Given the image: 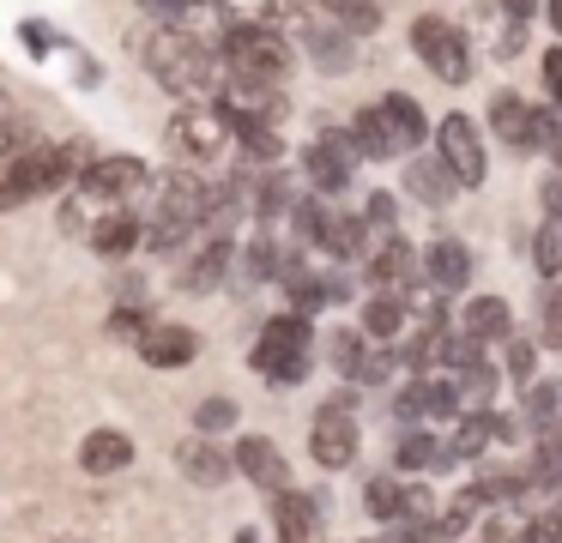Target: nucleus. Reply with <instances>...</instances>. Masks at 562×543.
I'll list each match as a JSON object with an SVG mask.
<instances>
[{
    "instance_id": "f257e3e1",
    "label": "nucleus",
    "mask_w": 562,
    "mask_h": 543,
    "mask_svg": "<svg viewBox=\"0 0 562 543\" xmlns=\"http://www.w3.org/2000/svg\"><path fill=\"white\" fill-rule=\"evenodd\" d=\"M139 55H146V72L164 84V91L188 97V103H218L224 97V60L212 55L200 36H188L182 24H158V31L139 43Z\"/></svg>"
},
{
    "instance_id": "f03ea898",
    "label": "nucleus",
    "mask_w": 562,
    "mask_h": 543,
    "mask_svg": "<svg viewBox=\"0 0 562 543\" xmlns=\"http://www.w3.org/2000/svg\"><path fill=\"white\" fill-rule=\"evenodd\" d=\"M206 224V181L170 169V176L151 181V224L139 229L151 253H182V241Z\"/></svg>"
},
{
    "instance_id": "7ed1b4c3",
    "label": "nucleus",
    "mask_w": 562,
    "mask_h": 543,
    "mask_svg": "<svg viewBox=\"0 0 562 543\" xmlns=\"http://www.w3.org/2000/svg\"><path fill=\"white\" fill-rule=\"evenodd\" d=\"M79 169H86V151H79V145H31V151L7 157V169H0V212H19V205L37 200V193L74 188Z\"/></svg>"
},
{
    "instance_id": "20e7f679",
    "label": "nucleus",
    "mask_w": 562,
    "mask_h": 543,
    "mask_svg": "<svg viewBox=\"0 0 562 543\" xmlns=\"http://www.w3.org/2000/svg\"><path fill=\"white\" fill-rule=\"evenodd\" d=\"M218 60H224V79L231 84H284V72H291V43H284L272 24H231Z\"/></svg>"
},
{
    "instance_id": "39448f33",
    "label": "nucleus",
    "mask_w": 562,
    "mask_h": 543,
    "mask_svg": "<svg viewBox=\"0 0 562 543\" xmlns=\"http://www.w3.org/2000/svg\"><path fill=\"white\" fill-rule=\"evenodd\" d=\"M248 362H255V374H267L272 386L308 381V369H315V332H308V320L303 314H272V320L260 326Z\"/></svg>"
},
{
    "instance_id": "423d86ee",
    "label": "nucleus",
    "mask_w": 562,
    "mask_h": 543,
    "mask_svg": "<svg viewBox=\"0 0 562 543\" xmlns=\"http://www.w3.org/2000/svg\"><path fill=\"white\" fill-rule=\"evenodd\" d=\"M74 188L86 193L91 205H110V212H127V205H134L139 193L151 188V176H146V163H139V157L110 151V157H86V169H79V181H74Z\"/></svg>"
},
{
    "instance_id": "0eeeda50",
    "label": "nucleus",
    "mask_w": 562,
    "mask_h": 543,
    "mask_svg": "<svg viewBox=\"0 0 562 543\" xmlns=\"http://www.w3.org/2000/svg\"><path fill=\"white\" fill-rule=\"evenodd\" d=\"M412 48H417V60H424L441 84H465V79H472V36L453 31L441 12H424V19L412 24Z\"/></svg>"
},
{
    "instance_id": "6e6552de",
    "label": "nucleus",
    "mask_w": 562,
    "mask_h": 543,
    "mask_svg": "<svg viewBox=\"0 0 562 543\" xmlns=\"http://www.w3.org/2000/svg\"><path fill=\"white\" fill-rule=\"evenodd\" d=\"M308 453H315L321 471H345L357 459V398L351 393H333L315 410V422H308Z\"/></svg>"
},
{
    "instance_id": "1a4fd4ad",
    "label": "nucleus",
    "mask_w": 562,
    "mask_h": 543,
    "mask_svg": "<svg viewBox=\"0 0 562 543\" xmlns=\"http://www.w3.org/2000/svg\"><path fill=\"white\" fill-rule=\"evenodd\" d=\"M436 157L448 163V176L460 188H484L490 176V157H484V139H477V121L472 115H448L436 127Z\"/></svg>"
},
{
    "instance_id": "9d476101",
    "label": "nucleus",
    "mask_w": 562,
    "mask_h": 543,
    "mask_svg": "<svg viewBox=\"0 0 562 543\" xmlns=\"http://www.w3.org/2000/svg\"><path fill=\"white\" fill-rule=\"evenodd\" d=\"M170 139H176V151H188V157H218L236 133H231L224 103H188V109H176Z\"/></svg>"
},
{
    "instance_id": "9b49d317",
    "label": "nucleus",
    "mask_w": 562,
    "mask_h": 543,
    "mask_svg": "<svg viewBox=\"0 0 562 543\" xmlns=\"http://www.w3.org/2000/svg\"><path fill=\"white\" fill-rule=\"evenodd\" d=\"M351 169H357V145H351V133H339V127L321 133L303 151V176L315 193H345L351 188Z\"/></svg>"
},
{
    "instance_id": "f8f14e48",
    "label": "nucleus",
    "mask_w": 562,
    "mask_h": 543,
    "mask_svg": "<svg viewBox=\"0 0 562 543\" xmlns=\"http://www.w3.org/2000/svg\"><path fill=\"white\" fill-rule=\"evenodd\" d=\"M176 465H182V477L194 483V489H224V483L236 477L231 446H218L212 434H188V441L176 446Z\"/></svg>"
},
{
    "instance_id": "ddd939ff",
    "label": "nucleus",
    "mask_w": 562,
    "mask_h": 543,
    "mask_svg": "<svg viewBox=\"0 0 562 543\" xmlns=\"http://www.w3.org/2000/svg\"><path fill=\"white\" fill-rule=\"evenodd\" d=\"M231 459H236V471H243L255 489H267V495L291 489V465H284L279 441H267V434H243V441L231 446Z\"/></svg>"
},
{
    "instance_id": "4468645a",
    "label": "nucleus",
    "mask_w": 562,
    "mask_h": 543,
    "mask_svg": "<svg viewBox=\"0 0 562 543\" xmlns=\"http://www.w3.org/2000/svg\"><path fill=\"white\" fill-rule=\"evenodd\" d=\"M139 362L146 369H188L200 357V332L194 326H176V320H151V332L139 338Z\"/></svg>"
},
{
    "instance_id": "2eb2a0df",
    "label": "nucleus",
    "mask_w": 562,
    "mask_h": 543,
    "mask_svg": "<svg viewBox=\"0 0 562 543\" xmlns=\"http://www.w3.org/2000/svg\"><path fill=\"white\" fill-rule=\"evenodd\" d=\"M315 248L333 253V260H363L369 253V229L357 212H339V205H321V224H315Z\"/></svg>"
},
{
    "instance_id": "dca6fc26",
    "label": "nucleus",
    "mask_w": 562,
    "mask_h": 543,
    "mask_svg": "<svg viewBox=\"0 0 562 543\" xmlns=\"http://www.w3.org/2000/svg\"><path fill=\"white\" fill-rule=\"evenodd\" d=\"M369 278H375V290H393V296H405V290L424 278V265H417V248L405 236H387L375 253H369Z\"/></svg>"
},
{
    "instance_id": "f3484780",
    "label": "nucleus",
    "mask_w": 562,
    "mask_h": 543,
    "mask_svg": "<svg viewBox=\"0 0 562 543\" xmlns=\"http://www.w3.org/2000/svg\"><path fill=\"white\" fill-rule=\"evenodd\" d=\"M303 43H308V60H315L321 72H351L357 67V43L327 19V12H321V19H303Z\"/></svg>"
},
{
    "instance_id": "a211bd4d",
    "label": "nucleus",
    "mask_w": 562,
    "mask_h": 543,
    "mask_svg": "<svg viewBox=\"0 0 562 543\" xmlns=\"http://www.w3.org/2000/svg\"><path fill=\"white\" fill-rule=\"evenodd\" d=\"M272 525H279V543H321V501L279 489L272 495Z\"/></svg>"
},
{
    "instance_id": "6ab92c4d",
    "label": "nucleus",
    "mask_w": 562,
    "mask_h": 543,
    "mask_svg": "<svg viewBox=\"0 0 562 543\" xmlns=\"http://www.w3.org/2000/svg\"><path fill=\"white\" fill-rule=\"evenodd\" d=\"M417 265H424V278L436 290H465L472 284V253H465V241H453V236H441V241H429L424 253H417Z\"/></svg>"
},
{
    "instance_id": "aec40b11",
    "label": "nucleus",
    "mask_w": 562,
    "mask_h": 543,
    "mask_svg": "<svg viewBox=\"0 0 562 543\" xmlns=\"http://www.w3.org/2000/svg\"><path fill=\"white\" fill-rule=\"evenodd\" d=\"M134 465V434L122 429H91L86 441H79V471H91V477H115V471Z\"/></svg>"
},
{
    "instance_id": "412c9836",
    "label": "nucleus",
    "mask_w": 562,
    "mask_h": 543,
    "mask_svg": "<svg viewBox=\"0 0 562 543\" xmlns=\"http://www.w3.org/2000/svg\"><path fill=\"white\" fill-rule=\"evenodd\" d=\"M375 109H381V121H387V133H393V145H400V157H405V151H417V145L429 139V121H424V103H417V97L387 91Z\"/></svg>"
},
{
    "instance_id": "4be33fe9",
    "label": "nucleus",
    "mask_w": 562,
    "mask_h": 543,
    "mask_svg": "<svg viewBox=\"0 0 562 543\" xmlns=\"http://www.w3.org/2000/svg\"><path fill=\"white\" fill-rule=\"evenodd\" d=\"M231 260H236V248H231V236H212L206 248L194 253V260L176 272V284L182 290H194V296H206V290H218L224 284V272H231Z\"/></svg>"
},
{
    "instance_id": "5701e85b",
    "label": "nucleus",
    "mask_w": 562,
    "mask_h": 543,
    "mask_svg": "<svg viewBox=\"0 0 562 543\" xmlns=\"http://www.w3.org/2000/svg\"><path fill=\"white\" fill-rule=\"evenodd\" d=\"M490 127H496L502 145H514V151H532V103L514 91H496L490 97Z\"/></svg>"
},
{
    "instance_id": "b1692460",
    "label": "nucleus",
    "mask_w": 562,
    "mask_h": 543,
    "mask_svg": "<svg viewBox=\"0 0 562 543\" xmlns=\"http://www.w3.org/2000/svg\"><path fill=\"white\" fill-rule=\"evenodd\" d=\"M460 332H465V338H477V344H496V338H508V332H514V308H508L502 296H477V302H465Z\"/></svg>"
},
{
    "instance_id": "393cba45",
    "label": "nucleus",
    "mask_w": 562,
    "mask_h": 543,
    "mask_svg": "<svg viewBox=\"0 0 562 543\" xmlns=\"http://www.w3.org/2000/svg\"><path fill=\"white\" fill-rule=\"evenodd\" d=\"M453 188H460V181L448 176V163H441V157H412V163H405V193H412V200L448 205Z\"/></svg>"
},
{
    "instance_id": "a878e982",
    "label": "nucleus",
    "mask_w": 562,
    "mask_h": 543,
    "mask_svg": "<svg viewBox=\"0 0 562 543\" xmlns=\"http://www.w3.org/2000/svg\"><path fill=\"white\" fill-rule=\"evenodd\" d=\"M345 133H351V145H357V163H363V157H369V163H387V157H400V145H393V133H387V121H381L375 103L357 109V121H351Z\"/></svg>"
},
{
    "instance_id": "bb28decb",
    "label": "nucleus",
    "mask_w": 562,
    "mask_h": 543,
    "mask_svg": "<svg viewBox=\"0 0 562 543\" xmlns=\"http://www.w3.org/2000/svg\"><path fill=\"white\" fill-rule=\"evenodd\" d=\"M405 314H412V302L393 296V290H375V296L363 302V332L381 338V344H393V338L405 332Z\"/></svg>"
},
{
    "instance_id": "cd10ccee",
    "label": "nucleus",
    "mask_w": 562,
    "mask_h": 543,
    "mask_svg": "<svg viewBox=\"0 0 562 543\" xmlns=\"http://www.w3.org/2000/svg\"><path fill=\"white\" fill-rule=\"evenodd\" d=\"M91 248H98L103 260H127V253L139 248V217L134 212H110L103 224H91Z\"/></svg>"
},
{
    "instance_id": "c85d7f7f",
    "label": "nucleus",
    "mask_w": 562,
    "mask_h": 543,
    "mask_svg": "<svg viewBox=\"0 0 562 543\" xmlns=\"http://www.w3.org/2000/svg\"><path fill=\"white\" fill-rule=\"evenodd\" d=\"M490 441H496V417L490 410H465L453 441H441V446H448V459H477V453H490Z\"/></svg>"
},
{
    "instance_id": "c756f323",
    "label": "nucleus",
    "mask_w": 562,
    "mask_h": 543,
    "mask_svg": "<svg viewBox=\"0 0 562 543\" xmlns=\"http://www.w3.org/2000/svg\"><path fill=\"white\" fill-rule=\"evenodd\" d=\"M520 417H526V429H557L562 422V381H532L526 386V398H520Z\"/></svg>"
},
{
    "instance_id": "7c9ffc66",
    "label": "nucleus",
    "mask_w": 562,
    "mask_h": 543,
    "mask_svg": "<svg viewBox=\"0 0 562 543\" xmlns=\"http://www.w3.org/2000/svg\"><path fill=\"white\" fill-rule=\"evenodd\" d=\"M393 459H400V471H441V465H453L448 446H441L429 429H405L400 434V453H393Z\"/></svg>"
},
{
    "instance_id": "2f4dec72",
    "label": "nucleus",
    "mask_w": 562,
    "mask_h": 543,
    "mask_svg": "<svg viewBox=\"0 0 562 543\" xmlns=\"http://www.w3.org/2000/svg\"><path fill=\"white\" fill-rule=\"evenodd\" d=\"M224 115H231V109H224ZM231 133L243 139V151H248V157H260V163H279V157H284V139H279V127H267V121L231 115Z\"/></svg>"
},
{
    "instance_id": "473e14b6",
    "label": "nucleus",
    "mask_w": 562,
    "mask_h": 543,
    "mask_svg": "<svg viewBox=\"0 0 562 543\" xmlns=\"http://www.w3.org/2000/svg\"><path fill=\"white\" fill-rule=\"evenodd\" d=\"M327 19L339 24L345 36H375L381 31V7H375V0H327Z\"/></svg>"
},
{
    "instance_id": "72a5a7b5",
    "label": "nucleus",
    "mask_w": 562,
    "mask_h": 543,
    "mask_svg": "<svg viewBox=\"0 0 562 543\" xmlns=\"http://www.w3.org/2000/svg\"><path fill=\"white\" fill-rule=\"evenodd\" d=\"M496 381H502V374L490 369L484 357H477L472 369H460V381H453V393H460V405H465V410H490V398H496Z\"/></svg>"
},
{
    "instance_id": "f704fd0d",
    "label": "nucleus",
    "mask_w": 562,
    "mask_h": 543,
    "mask_svg": "<svg viewBox=\"0 0 562 543\" xmlns=\"http://www.w3.org/2000/svg\"><path fill=\"white\" fill-rule=\"evenodd\" d=\"M393 369H400V350H393V344H375V350L363 344V357H357L351 381H363V386H387V381H393Z\"/></svg>"
},
{
    "instance_id": "c9c22d12",
    "label": "nucleus",
    "mask_w": 562,
    "mask_h": 543,
    "mask_svg": "<svg viewBox=\"0 0 562 543\" xmlns=\"http://www.w3.org/2000/svg\"><path fill=\"white\" fill-rule=\"evenodd\" d=\"M224 429H236V398H224V393L200 398L194 405V434H212V441H218Z\"/></svg>"
},
{
    "instance_id": "e433bc0d",
    "label": "nucleus",
    "mask_w": 562,
    "mask_h": 543,
    "mask_svg": "<svg viewBox=\"0 0 562 543\" xmlns=\"http://www.w3.org/2000/svg\"><path fill=\"white\" fill-rule=\"evenodd\" d=\"M400 501H405V489L393 477H369V489H363V507H369V519H381V525H393L400 519Z\"/></svg>"
},
{
    "instance_id": "4c0bfd02",
    "label": "nucleus",
    "mask_w": 562,
    "mask_h": 543,
    "mask_svg": "<svg viewBox=\"0 0 562 543\" xmlns=\"http://www.w3.org/2000/svg\"><path fill=\"white\" fill-rule=\"evenodd\" d=\"M532 265H538V278H550V284L562 278V229L557 224L532 229Z\"/></svg>"
},
{
    "instance_id": "58836bf2",
    "label": "nucleus",
    "mask_w": 562,
    "mask_h": 543,
    "mask_svg": "<svg viewBox=\"0 0 562 543\" xmlns=\"http://www.w3.org/2000/svg\"><path fill=\"white\" fill-rule=\"evenodd\" d=\"M224 12H231V24H279L284 12V0H218Z\"/></svg>"
},
{
    "instance_id": "ea45409f",
    "label": "nucleus",
    "mask_w": 562,
    "mask_h": 543,
    "mask_svg": "<svg viewBox=\"0 0 562 543\" xmlns=\"http://www.w3.org/2000/svg\"><path fill=\"white\" fill-rule=\"evenodd\" d=\"M291 181H284V176H267V181H260V188H255V217H260V224H267V217H279V212H291Z\"/></svg>"
},
{
    "instance_id": "a19ab883",
    "label": "nucleus",
    "mask_w": 562,
    "mask_h": 543,
    "mask_svg": "<svg viewBox=\"0 0 562 543\" xmlns=\"http://www.w3.org/2000/svg\"><path fill=\"white\" fill-rule=\"evenodd\" d=\"M484 357V344L477 338H465V332H441V344H436V362H448V369H472V362Z\"/></svg>"
},
{
    "instance_id": "79ce46f5",
    "label": "nucleus",
    "mask_w": 562,
    "mask_h": 543,
    "mask_svg": "<svg viewBox=\"0 0 562 543\" xmlns=\"http://www.w3.org/2000/svg\"><path fill=\"white\" fill-rule=\"evenodd\" d=\"M243 260H248V272H255V278H279L284 248H279L272 236H255V241H248V253H243Z\"/></svg>"
},
{
    "instance_id": "37998d69",
    "label": "nucleus",
    "mask_w": 562,
    "mask_h": 543,
    "mask_svg": "<svg viewBox=\"0 0 562 543\" xmlns=\"http://www.w3.org/2000/svg\"><path fill=\"white\" fill-rule=\"evenodd\" d=\"M393 417H400V422H424L429 417V374H417V381L393 398Z\"/></svg>"
},
{
    "instance_id": "c03bdc74",
    "label": "nucleus",
    "mask_w": 562,
    "mask_h": 543,
    "mask_svg": "<svg viewBox=\"0 0 562 543\" xmlns=\"http://www.w3.org/2000/svg\"><path fill=\"white\" fill-rule=\"evenodd\" d=\"M327 357H333V369H339V374H351V369H357V357H363V332L339 326V332L327 338Z\"/></svg>"
},
{
    "instance_id": "a18cd8bd",
    "label": "nucleus",
    "mask_w": 562,
    "mask_h": 543,
    "mask_svg": "<svg viewBox=\"0 0 562 543\" xmlns=\"http://www.w3.org/2000/svg\"><path fill=\"white\" fill-rule=\"evenodd\" d=\"M110 332H115V338H127V344H139V338L151 332V314L139 308V302H127V308H115V314H110Z\"/></svg>"
},
{
    "instance_id": "49530a36",
    "label": "nucleus",
    "mask_w": 562,
    "mask_h": 543,
    "mask_svg": "<svg viewBox=\"0 0 562 543\" xmlns=\"http://www.w3.org/2000/svg\"><path fill=\"white\" fill-rule=\"evenodd\" d=\"M514 543H562V501L550 507V513L526 519V525H520V538H514Z\"/></svg>"
},
{
    "instance_id": "de8ad7c7",
    "label": "nucleus",
    "mask_w": 562,
    "mask_h": 543,
    "mask_svg": "<svg viewBox=\"0 0 562 543\" xmlns=\"http://www.w3.org/2000/svg\"><path fill=\"white\" fill-rule=\"evenodd\" d=\"M532 145H538V151H550V157L562 151V115H557V109H532Z\"/></svg>"
},
{
    "instance_id": "09e8293b",
    "label": "nucleus",
    "mask_w": 562,
    "mask_h": 543,
    "mask_svg": "<svg viewBox=\"0 0 562 543\" xmlns=\"http://www.w3.org/2000/svg\"><path fill=\"white\" fill-rule=\"evenodd\" d=\"M357 217H363V229H387V236H393V217H400V200H393V193H369V200H363V212H357Z\"/></svg>"
},
{
    "instance_id": "8fccbe9b",
    "label": "nucleus",
    "mask_w": 562,
    "mask_h": 543,
    "mask_svg": "<svg viewBox=\"0 0 562 543\" xmlns=\"http://www.w3.org/2000/svg\"><path fill=\"white\" fill-rule=\"evenodd\" d=\"M436 344H441V332H417L412 344L400 350V362H405L412 374H429V362H436Z\"/></svg>"
},
{
    "instance_id": "3c124183",
    "label": "nucleus",
    "mask_w": 562,
    "mask_h": 543,
    "mask_svg": "<svg viewBox=\"0 0 562 543\" xmlns=\"http://www.w3.org/2000/svg\"><path fill=\"white\" fill-rule=\"evenodd\" d=\"M508 374L520 386H532V374H538V350H532V338H514L508 344Z\"/></svg>"
},
{
    "instance_id": "603ef678",
    "label": "nucleus",
    "mask_w": 562,
    "mask_h": 543,
    "mask_svg": "<svg viewBox=\"0 0 562 543\" xmlns=\"http://www.w3.org/2000/svg\"><path fill=\"white\" fill-rule=\"evenodd\" d=\"M429 417H460V393H453V381H429Z\"/></svg>"
},
{
    "instance_id": "864d4df0",
    "label": "nucleus",
    "mask_w": 562,
    "mask_h": 543,
    "mask_svg": "<svg viewBox=\"0 0 562 543\" xmlns=\"http://www.w3.org/2000/svg\"><path fill=\"white\" fill-rule=\"evenodd\" d=\"M194 7H206V0H146V12H151L158 24H182Z\"/></svg>"
},
{
    "instance_id": "5fc2aeb1",
    "label": "nucleus",
    "mask_w": 562,
    "mask_h": 543,
    "mask_svg": "<svg viewBox=\"0 0 562 543\" xmlns=\"http://www.w3.org/2000/svg\"><path fill=\"white\" fill-rule=\"evenodd\" d=\"M538 205H544V224L562 229V176H550L544 188H538Z\"/></svg>"
},
{
    "instance_id": "6e6d98bb",
    "label": "nucleus",
    "mask_w": 562,
    "mask_h": 543,
    "mask_svg": "<svg viewBox=\"0 0 562 543\" xmlns=\"http://www.w3.org/2000/svg\"><path fill=\"white\" fill-rule=\"evenodd\" d=\"M544 332H550V344H562V278L550 284V296H544Z\"/></svg>"
},
{
    "instance_id": "4d7b16f0",
    "label": "nucleus",
    "mask_w": 562,
    "mask_h": 543,
    "mask_svg": "<svg viewBox=\"0 0 562 543\" xmlns=\"http://www.w3.org/2000/svg\"><path fill=\"white\" fill-rule=\"evenodd\" d=\"M544 84H550V103H557V115H562V48L544 55Z\"/></svg>"
},
{
    "instance_id": "13d9d810",
    "label": "nucleus",
    "mask_w": 562,
    "mask_h": 543,
    "mask_svg": "<svg viewBox=\"0 0 562 543\" xmlns=\"http://www.w3.org/2000/svg\"><path fill=\"white\" fill-rule=\"evenodd\" d=\"M496 7H502V19H508V24H520V31H526L532 12H538V0H496Z\"/></svg>"
},
{
    "instance_id": "bf43d9fd",
    "label": "nucleus",
    "mask_w": 562,
    "mask_h": 543,
    "mask_svg": "<svg viewBox=\"0 0 562 543\" xmlns=\"http://www.w3.org/2000/svg\"><path fill=\"white\" fill-rule=\"evenodd\" d=\"M13 151H19V121L7 115V109H0V163H7Z\"/></svg>"
},
{
    "instance_id": "052dcab7",
    "label": "nucleus",
    "mask_w": 562,
    "mask_h": 543,
    "mask_svg": "<svg viewBox=\"0 0 562 543\" xmlns=\"http://www.w3.org/2000/svg\"><path fill=\"white\" fill-rule=\"evenodd\" d=\"M544 12H550V24H557V36H562V0H544Z\"/></svg>"
},
{
    "instance_id": "680f3d73",
    "label": "nucleus",
    "mask_w": 562,
    "mask_h": 543,
    "mask_svg": "<svg viewBox=\"0 0 562 543\" xmlns=\"http://www.w3.org/2000/svg\"><path fill=\"white\" fill-rule=\"evenodd\" d=\"M236 543H260V538H255V531H236Z\"/></svg>"
},
{
    "instance_id": "e2e57ef3",
    "label": "nucleus",
    "mask_w": 562,
    "mask_h": 543,
    "mask_svg": "<svg viewBox=\"0 0 562 543\" xmlns=\"http://www.w3.org/2000/svg\"><path fill=\"white\" fill-rule=\"evenodd\" d=\"M557 163H562V151H557Z\"/></svg>"
}]
</instances>
